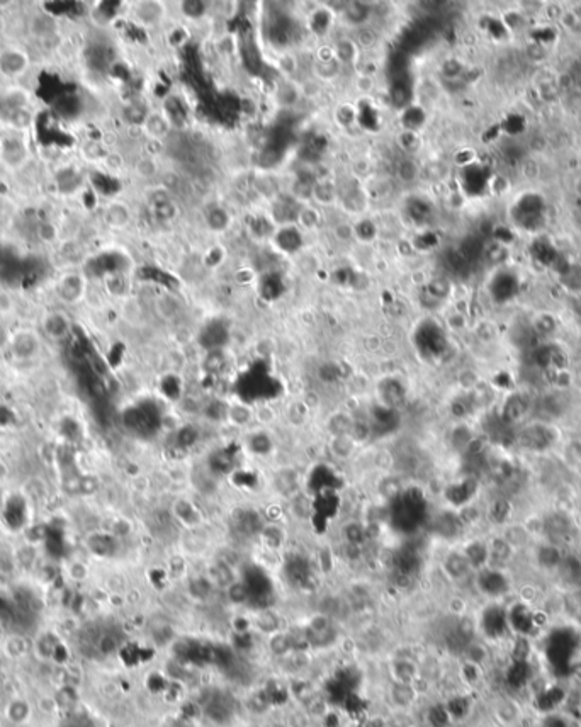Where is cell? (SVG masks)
<instances>
[{"instance_id": "1", "label": "cell", "mask_w": 581, "mask_h": 727, "mask_svg": "<svg viewBox=\"0 0 581 727\" xmlns=\"http://www.w3.org/2000/svg\"><path fill=\"white\" fill-rule=\"evenodd\" d=\"M425 515V501L424 498L417 493L404 491L396 496V500L391 503V520L394 525L403 530H412L418 523H422V518Z\"/></svg>"}, {"instance_id": "2", "label": "cell", "mask_w": 581, "mask_h": 727, "mask_svg": "<svg viewBox=\"0 0 581 727\" xmlns=\"http://www.w3.org/2000/svg\"><path fill=\"white\" fill-rule=\"evenodd\" d=\"M491 717L500 727H522L529 717V707L512 691H505L493 699Z\"/></svg>"}, {"instance_id": "3", "label": "cell", "mask_w": 581, "mask_h": 727, "mask_svg": "<svg viewBox=\"0 0 581 727\" xmlns=\"http://www.w3.org/2000/svg\"><path fill=\"white\" fill-rule=\"evenodd\" d=\"M474 583H476L478 592L488 598L490 603H500L501 598L513 592L512 578L508 576L507 570L501 568L486 566L483 570L474 572Z\"/></svg>"}, {"instance_id": "4", "label": "cell", "mask_w": 581, "mask_h": 727, "mask_svg": "<svg viewBox=\"0 0 581 727\" xmlns=\"http://www.w3.org/2000/svg\"><path fill=\"white\" fill-rule=\"evenodd\" d=\"M9 349L14 359L26 362V360L38 357L41 350V338L33 330H19L12 337H9Z\"/></svg>"}, {"instance_id": "5", "label": "cell", "mask_w": 581, "mask_h": 727, "mask_svg": "<svg viewBox=\"0 0 581 727\" xmlns=\"http://www.w3.org/2000/svg\"><path fill=\"white\" fill-rule=\"evenodd\" d=\"M41 328H43V333H45L48 338L60 342L70 335L72 323H70V318L67 316V313L50 311V313H46L45 318H43Z\"/></svg>"}, {"instance_id": "6", "label": "cell", "mask_w": 581, "mask_h": 727, "mask_svg": "<svg viewBox=\"0 0 581 727\" xmlns=\"http://www.w3.org/2000/svg\"><path fill=\"white\" fill-rule=\"evenodd\" d=\"M56 293L63 303L75 305V303L80 301L83 293H85V282L78 274H67L58 281Z\"/></svg>"}, {"instance_id": "7", "label": "cell", "mask_w": 581, "mask_h": 727, "mask_svg": "<svg viewBox=\"0 0 581 727\" xmlns=\"http://www.w3.org/2000/svg\"><path fill=\"white\" fill-rule=\"evenodd\" d=\"M444 571L451 580L461 581L468 578L471 572H474L473 568L468 561V558L462 554V550H456V553H451L446 558V563H444Z\"/></svg>"}, {"instance_id": "8", "label": "cell", "mask_w": 581, "mask_h": 727, "mask_svg": "<svg viewBox=\"0 0 581 727\" xmlns=\"http://www.w3.org/2000/svg\"><path fill=\"white\" fill-rule=\"evenodd\" d=\"M391 673H393L394 683H402V685H415L418 678H420V669L412 659L399 658L396 659L391 666Z\"/></svg>"}, {"instance_id": "9", "label": "cell", "mask_w": 581, "mask_h": 727, "mask_svg": "<svg viewBox=\"0 0 581 727\" xmlns=\"http://www.w3.org/2000/svg\"><path fill=\"white\" fill-rule=\"evenodd\" d=\"M28 67V56L17 50H9L0 56V70L6 75H19Z\"/></svg>"}, {"instance_id": "10", "label": "cell", "mask_w": 581, "mask_h": 727, "mask_svg": "<svg viewBox=\"0 0 581 727\" xmlns=\"http://www.w3.org/2000/svg\"><path fill=\"white\" fill-rule=\"evenodd\" d=\"M391 699H393V702L398 705L399 708L412 707L417 700L415 685H402V683H394L393 690H391Z\"/></svg>"}, {"instance_id": "11", "label": "cell", "mask_w": 581, "mask_h": 727, "mask_svg": "<svg viewBox=\"0 0 581 727\" xmlns=\"http://www.w3.org/2000/svg\"><path fill=\"white\" fill-rule=\"evenodd\" d=\"M4 157H6L9 164H19L24 158V148L21 147L19 141H11V143H7L6 150H4Z\"/></svg>"}, {"instance_id": "12", "label": "cell", "mask_w": 581, "mask_h": 727, "mask_svg": "<svg viewBox=\"0 0 581 727\" xmlns=\"http://www.w3.org/2000/svg\"><path fill=\"white\" fill-rule=\"evenodd\" d=\"M21 707V700H14V702L11 704V711H9V719H11L12 722H24V719L28 721V705H24L23 708L19 711Z\"/></svg>"}, {"instance_id": "13", "label": "cell", "mask_w": 581, "mask_h": 727, "mask_svg": "<svg viewBox=\"0 0 581 727\" xmlns=\"http://www.w3.org/2000/svg\"><path fill=\"white\" fill-rule=\"evenodd\" d=\"M87 575H89V571H87L85 564L83 563H72L68 566V576L75 581H82L87 578Z\"/></svg>"}, {"instance_id": "14", "label": "cell", "mask_w": 581, "mask_h": 727, "mask_svg": "<svg viewBox=\"0 0 581 727\" xmlns=\"http://www.w3.org/2000/svg\"><path fill=\"white\" fill-rule=\"evenodd\" d=\"M31 121V114L24 109H19V111H14V116H12L11 122H14L16 127H26Z\"/></svg>"}, {"instance_id": "15", "label": "cell", "mask_w": 581, "mask_h": 727, "mask_svg": "<svg viewBox=\"0 0 581 727\" xmlns=\"http://www.w3.org/2000/svg\"><path fill=\"white\" fill-rule=\"evenodd\" d=\"M6 342H9V338H7V333H6V332H4V330H2V327H0V345H4V343H6Z\"/></svg>"}, {"instance_id": "16", "label": "cell", "mask_w": 581, "mask_h": 727, "mask_svg": "<svg viewBox=\"0 0 581 727\" xmlns=\"http://www.w3.org/2000/svg\"><path fill=\"white\" fill-rule=\"evenodd\" d=\"M576 622H578V625L581 627V607H576Z\"/></svg>"}]
</instances>
